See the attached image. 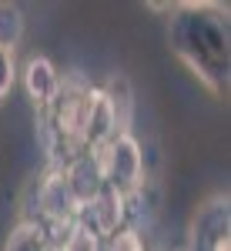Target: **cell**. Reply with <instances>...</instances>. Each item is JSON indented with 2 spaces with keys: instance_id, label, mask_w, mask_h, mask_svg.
<instances>
[{
  "instance_id": "ba28073f",
  "label": "cell",
  "mask_w": 231,
  "mask_h": 251,
  "mask_svg": "<svg viewBox=\"0 0 231 251\" xmlns=\"http://www.w3.org/2000/svg\"><path fill=\"white\" fill-rule=\"evenodd\" d=\"M60 251H101V245H97V234L80 221V225H74L71 228V234L64 238V245H60Z\"/></svg>"
},
{
  "instance_id": "3957f363",
  "label": "cell",
  "mask_w": 231,
  "mask_h": 251,
  "mask_svg": "<svg viewBox=\"0 0 231 251\" xmlns=\"http://www.w3.org/2000/svg\"><path fill=\"white\" fill-rule=\"evenodd\" d=\"M191 251H228V198L211 194L191 214Z\"/></svg>"
},
{
  "instance_id": "52a82bcc",
  "label": "cell",
  "mask_w": 231,
  "mask_h": 251,
  "mask_svg": "<svg viewBox=\"0 0 231 251\" xmlns=\"http://www.w3.org/2000/svg\"><path fill=\"white\" fill-rule=\"evenodd\" d=\"M27 20L20 14L17 3H0V50H17V44L24 40Z\"/></svg>"
},
{
  "instance_id": "277c9868",
  "label": "cell",
  "mask_w": 231,
  "mask_h": 251,
  "mask_svg": "<svg viewBox=\"0 0 231 251\" xmlns=\"http://www.w3.org/2000/svg\"><path fill=\"white\" fill-rule=\"evenodd\" d=\"M37 204H40V214L51 218V221H57V225L71 221V218L80 211V201H77V194L71 191V181H67L64 171L47 174V181L40 184V191H37Z\"/></svg>"
},
{
  "instance_id": "5b68a950",
  "label": "cell",
  "mask_w": 231,
  "mask_h": 251,
  "mask_svg": "<svg viewBox=\"0 0 231 251\" xmlns=\"http://www.w3.org/2000/svg\"><path fill=\"white\" fill-rule=\"evenodd\" d=\"M24 87H27V97L37 104L40 111H47L54 104V97L60 94V74L57 67L51 64V57H30L27 67H24Z\"/></svg>"
},
{
  "instance_id": "9c48e42d",
  "label": "cell",
  "mask_w": 231,
  "mask_h": 251,
  "mask_svg": "<svg viewBox=\"0 0 231 251\" xmlns=\"http://www.w3.org/2000/svg\"><path fill=\"white\" fill-rule=\"evenodd\" d=\"M14 80H17V64L10 50H0V100L14 91Z\"/></svg>"
},
{
  "instance_id": "7a4b0ae2",
  "label": "cell",
  "mask_w": 231,
  "mask_h": 251,
  "mask_svg": "<svg viewBox=\"0 0 231 251\" xmlns=\"http://www.w3.org/2000/svg\"><path fill=\"white\" fill-rule=\"evenodd\" d=\"M101 174H104V188H111L114 194L128 198L141 188V177H144V154H141V144L131 131L117 134L114 141H107L101 151Z\"/></svg>"
},
{
  "instance_id": "30bf717a",
  "label": "cell",
  "mask_w": 231,
  "mask_h": 251,
  "mask_svg": "<svg viewBox=\"0 0 231 251\" xmlns=\"http://www.w3.org/2000/svg\"><path fill=\"white\" fill-rule=\"evenodd\" d=\"M107 251H144V238H141L134 228L114 231V238H111V248H107Z\"/></svg>"
},
{
  "instance_id": "6da1fadb",
  "label": "cell",
  "mask_w": 231,
  "mask_h": 251,
  "mask_svg": "<svg viewBox=\"0 0 231 251\" xmlns=\"http://www.w3.org/2000/svg\"><path fill=\"white\" fill-rule=\"evenodd\" d=\"M168 44L171 54L208 91L221 94L228 84V20L218 3H174L168 7Z\"/></svg>"
},
{
  "instance_id": "8992f818",
  "label": "cell",
  "mask_w": 231,
  "mask_h": 251,
  "mask_svg": "<svg viewBox=\"0 0 231 251\" xmlns=\"http://www.w3.org/2000/svg\"><path fill=\"white\" fill-rule=\"evenodd\" d=\"M3 251H54V245H51V234L40 221H20L17 228L7 234Z\"/></svg>"
}]
</instances>
